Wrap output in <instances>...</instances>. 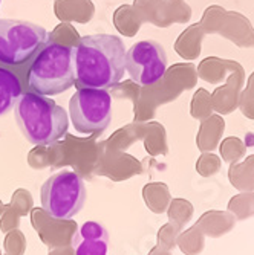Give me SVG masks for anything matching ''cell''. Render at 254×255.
Here are the masks:
<instances>
[{
    "mask_svg": "<svg viewBox=\"0 0 254 255\" xmlns=\"http://www.w3.org/2000/svg\"><path fill=\"white\" fill-rule=\"evenodd\" d=\"M124 41L110 34L84 35L72 48L74 74L78 86L109 89L118 84L126 71Z\"/></svg>",
    "mask_w": 254,
    "mask_h": 255,
    "instance_id": "obj_1",
    "label": "cell"
},
{
    "mask_svg": "<svg viewBox=\"0 0 254 255\" xmlns=\"http://www.w3.org/2000/svg\"><path fill=\"white\" fill-rule=\"evenodd\" d=\"M14 118L23 136L34 145H51L67 133L66 110L54 100L25 92L14 104Z\"/></svg>",
    "mask_w": 254,
    "mask_h": 255,
    "instance_id": "obj_2",
    "label": "cell"
},
{
    "mask_svg": "<svg viewBox=\"0 0 254 255\" xmlns=\"http://www.w3.org/2000/svg\"><path fill=\"white\" fill-rule=\"evenodd\" d=\"M75 80L72 48L61 43H46L32 61L28 83L40 95H58L71 89Z\"/></svg>",
    "mask_w": 254,
    "mask_h": 255,
    "instance_id": "obj_3",
    "label": "cell"
},
{
    "mask_svg": "<svg viewBox=\"0 0 254 255\" xmlns=\"http://www.w3.org/2000/svg\"><path fill=\"white\" fill-rule=\"evenodd\" d=\"M86 197L83 177L69 170L52 174L40 188L43 211L55 220H69L77 216L84 206Z\"/></svg>",
    "mask_w": 254,
    "mask_h": 255,
    "instance_id": "obj_4",
    "label": "cell"
},
{
    "mask_svg": "<svg viewBox=\"0 0 254 255\" xmlns=\"http://www.w3.org/2000/svg\"><path fill=\"white\" fill-rule=\"evenodd\" d=\"M74 128L83 134H100L112 121V97L106 89L78 87L69 101Z\"/></svg>",
    "mask_w": 254,
    "mask_h": 255,
    "instance_id": "obj_5",
    "label": "cell"
},
{
    "mask_svg": "<svg viewBox=\"0 0 254 255\" xmlns=\"http://www.w3.org/2000/svg\"><path fill=\"white\" fill-rule=\"evenodd\" d=\"M48 40L46 29L35 23L0 18V61L5 64L25 63Z\"/></svg>",
    "mask_w": 254,
    "mask_h": 255,
    "instance_id": "obj_6",
    "label": "cell"
},
{
    "mask_svg": "<svg viewBox=\"0 0 254 255\" xmlns=\"http://www.w3.org/2000/svg\"><path fill=\"white\" fill-rule=\"evenodd\" d=\"M126 69L130 78L140 86H152L164 77L167 71V55L155 40L135 43L126 54Z\"/></svg>",
    "mask_w": 254,
    "mask_h": 255,
    "instance_id": "obj_7",
    "label": "cell"
},
{
    "mask_svg": "<svg viewBox=\"0 0 254 255\" xmlns=\"http://www.w3.org/2000/svg\"><path fill=\"white\" fill-rule=\"evenodd\" d=\"M71 246L75 255H107L109 233L98 222H86L72 236Z\"/></svg>",
    "mask_w": 254,
    "mask_h": 255,
    "instance_id": "obj_8",
    "label": "cell"
},
{
    "mask_svg": "<svg viewBox=\"0 0 254 255\" xmlns=\"http://www.w3.org/2000/svg\"><path fill=\"white\" fill-rule=\"evenodd\" d=\"M21 95V84L15 74L0 67V117L14 107Z\"/></svg>",
    "mask_w": 254,
    "mask_h": 255,
    "instance_id": "obj_9",
    "label": "cell"
},
{
    "mask_svg": "<svg viewBox=\"0 0 254 255\" xmlns=\"http://www.w3.org/2000/svg\"><path fill=\"white\" fill-rule=\"evenodd\" d=\"M0 2H2V0H0Z\"/></svg>",
    "mask_w": 254,
    "mask_h": 255,
    "instance_id": "obj_10",
    "label": "cell"
}]
</instances>
